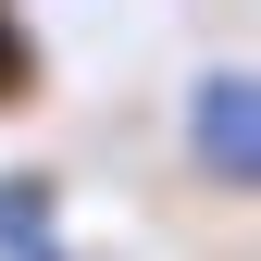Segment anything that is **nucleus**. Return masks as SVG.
Segmentation results:
<instances>
[{
    "mask_svg": "<svg viewBox=\"0 0 261 261\" xmlns=\"http://www.w3.org/2000/svg\"><path fill=\"white\" fill-rule=\"evenodd\" d=\"M187 162H199L224 199L261 187V87L249 75H199V100H187Z\"/></svg>",
    "mask_w": 261,
    "mask_h": 261,
    "instance_id": "nucleus-1",
    "label": "nucleus"
},
{
    "mask_svg": "<svg viewBox=\"0 0 261 261\" xmlns=\"http://www.w3.org/2000/svg\"><path fill=\"white\" fill-rule=\"evenodd\" d=\"M38 100H50V50L25 25V0H0V124H25Z\"/></svg>",
    "mask_w": 261,
    "mask_h": 261,
    "instance_id": "nucleus-2",
    "label": "nucleus"
}]
</instances>
